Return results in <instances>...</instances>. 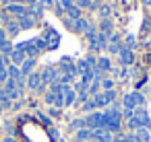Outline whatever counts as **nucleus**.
<instances>
[{
    "label": "nucleus",
    "mask_w": 151,
    "mask_h": 142,
    "mask_svg": "<svg viewBox=\"0 0 151 142\" xmlns=\"http://www.w3.org/2000/svg\"><path fill=\"white\" fill-rule=\"evenodd\" d=\"M0 111H2V103H0Z\"/></svg>",
    "instance_id": "f704fd0d"
},
{
    "label": "nucleus",
    "mask_w": 151,
    "mask_h": 142,
    "mask_svg": "<svg viewBox=\"0 0 151 142\" xmlns=\"http://www.w3.org/2000/svg\"><path fill=\"white\" fill-rule=\"evenodd\" d=\"M120 60H122V64H126V66L132 64V60H134V58H132V50H126V48H124V50L120 52Z\"/></svg>",
    "instance_id": "4468645a"
},
{
    "label": "nucleus",
    "mask_w": 151,
    "mask_h": 142,
    "mask_svg": "<svg viewBox=\"0 0 151 142\" xmlns=\"http://www.w3.org/2000/svg\"><path fill=\"white\" fill-rule=\"evenodd\" d=\"M73 101H75V91H73L70 87H64V84H62V103H64V105H70Z\"/></svg>",
    "instance_id": "f8f14e48"
},
{
    "label": "nucleus",
    "mask_w": 151,
    "mask_h": 142,
    "mask_svg": "<svg viewBox=\"0 0 151 142\" xmlns=\"http://www.w3.org/2000/svg\"><path fill=\"white\" fill-rule=\"evenodd\" d=\"M139 128H147L149 126V113L145 111V109H137V111H132V117H130Z\"/></svg>",
    "instance_id": "39448f33"
},
{
    "label": "nucleus",
    "mask_w": 151,
    "mask_h": 142,
    "mask_svg": "<svg viewBox=\"0 0 151 142\" xmlns=\"http://www.w3.org/2000/svg\"><path fill=\"white\" fill-rule=\"evenodd\" d=\"M68 6H73V0H58V13L66 11Z\"/></svg>",
    "instance_id": "5701e85b"
},
{
    "label": "nucleus",
    "mask_w": 151,
    "mask_h": 142,
    "mask_svg": "<svg viewBox=\"0 0 151 142\" xmlns=\"http://www.w3.org/2000/svg\"><path fill=\"white\" fill-rule=\"evenodd\" d=\"M75 29L81 31V33H87V31H89V23H87L85 19H77V21H75Z\"/></svg>",
    "instance_id": "f3484780"
},
{
    "label": "nucleus",
    "mask_w": 151,
    "mask_h": 142,
    "mask_svg": "<svg viewBox=\"0 0 151 142\" xmlns=\"http://www.w3.org/2000/svg\"><path fill=\"white\" fill-rule=\"evenodd\" d=\"M6 11H9L11 15H17L19 19L27 17V9H25L23 4H9V6H6Z\"/></svg>",
    "instance_id": "9b49d317"
},
{
    "label": "nucleus",
    "mask_w": 151,
    "mask_h": 142,
    "mask_svg": "<svg viewBox=\"0 0 151 142\" xmlns=\"http://www.w3.org/2000/svg\"><path fill=\"white\" fill-rule=\"evenodd\" d=\"M145 99H143V95L141 93H128V95H124V109H128V111H132L137 105H141Z\"/></svg>",
    "instance_id": "f03ea898"
},
{
    "label": "nucleus",
    "mask_w": 151,
    "mask_h": 142,
    "mask_svg": "<svg viewBox=\"0 0 151 142\" xmlns=\"http://www.w3.org/2000/svg\"><path fill=\"white\" fill-rule=\"evenodd\" d=\"M99 17H101V19H108V17H110V6H101V9H99Z\"/></svg>",
    "instance_id": "cd10ccee"
},
{
    "label": "nucleus",
    "mask_w": 151,
    "mask_h": 142,
    "mask_svg": "<svg viewBox=\"0 0 151 142\" xmlns=\"http://www.w3.org/2000/svg\"><path fill=\"white\" fill-rule=\"evenodd\" d=\"M37 2H40V0H27V4H31V6H35Z\"/></svg>",
    "instance_id": "473e14b6"
},
{
    "label": "nucleus",
    "mask_w": 151,
    "mask_h": 142,
    "mask_svg": "<svg viewBox=\"0 0 151 142\" xmlns=\"http://www.w3.org/2000/svg\"><path fill=\"white\" fill-rule=\"evenodd\" d=\"M33 64H35V60H33V58H27V60L21 64V74H27V76H29V74L33 72Z\"/></svg>",
    "instance_id": "ddd939ff"
},
{
    "label": "nucleus",
    "mask_w": 151,
    "mask_h": 142,
    "mask_svg": "<svg viewBox=\"0 0 151 142\" xmlns=\"http://www.w3.org/2000/svg\"><path fill=\"white\" fill-rule=\"evenodd\" d=\"M66 15H68L73 21H77V19H81V9H79L77 4H73V6H68V9H66Z\"/></svg>",
    "instance_id": "2eb2a0df"
},
{
    "label": "nucleus",
    "mask_w": 151,
    "mask_h": 142,
    "mask_svg": "<svg viewBox=\"0 0 151 142\" xmlns=\"http://www.w3.org/2000/svg\"><path fill=\"white\" fill-rule=\"evenodd\" d=\"M99 33H104L106 37L112 33V23H110L108 19H104V21H101V25H99Z\"/></svg>",
    "instance_id": "6ab92c4d"
},
{
    "label": "nucleus",
    "mask_w": 151,
    "mask_h": 142,
    "mask_svg": "<svg viewBox=\"0 0 151 142\" xmlns=\"http://www.w3.org/2000/svg\"><path fill=\"white\" fill-rule=\"evenodd\" d=\"M42 2H44V6H52V4H54V0H42Z\"/></svg>",
    "instance_id": "7c9ffc66"
},
{
    "label": "nucleus",
    "mask_w": 151,
    "mask_h": 142,
    "mask_svg": "<svg viewBox=\"0 0 151 142\" xmlns=\"http://www.w3.org/2000/svg\"><path fill=\"white\" fill-rule=\"evenodd\" d=\"M104 128L110 130V132H118L120 130V111L114 107V109H108L104 113Z\"/></svg>",
    "instance_id": "f257e3e1"
},
{
    "label": "nucleus",
    "mask_w": 151,
    "mask_h": 142,
    "mask_svg": "<svg viewBox=\"0 0 151 142\" xmlns=\"http://www.w3.org/2000/svg\"><path fill=\"white\" fill-rule=\"evenodd\" d=\"M91 136H93L97 142H114V138H112V132H110V130H106V128L93 130V132H91Z\"/></svg>",
    "instance_id": "423d86ee"
},
{
    "label": "nucleus",
    "mask_w": 151,
    "mask_h": 142,
    "mask_svg": "<svg viewBox=\"0 0 151 142\" xmlns=\"http://www.w3.org/2000/svg\"><path fill=\"white\" fill-rule=\"evenodd\" d=\"M87 138H91V130H89V128H85V130H79V134H77V140H79V142H83V140H87Z\"/></svg>",
    "instance_id": "412c9836"
},
{
    "label": "nucleus",
    "mask_w": 151,
    "mask_h": 142,
    "mask_svg": "<svg viewBox=\"0 0 151 142\" xmlns=\"http://www.w3.org/2000/svg\"><path fill=\"white\" fill-rule=\"evenodd\" d=\"M19 29H21L19 21H11V23H9V33H17Z\"/></svg>",
    "instance_id": "a878e982"
},
{
    "label": "nucleus",
    "mask_w": 151,
    "mask_h": 142,
    "mask_svg": "<svg viewBox=\"0 0 151 142\" xmlns=\"http://www.w3.org/2000/svg\"><path fill=\"white\" fill-rule=\"evenodd\" d=\"M124 142H141V138H139L137 132H130L128 136H124Z\"/></svg>",
    "instance_id": "393cba45"
},
{
    "label": "nucleus",
    "mask_w": 151,
    "mask_h": 142,
    "mask_svg": "<svg viewBox=\"0 0 151 142\" xmlns=\"http://www.w3.org/2000/svg\"><path fill=\"white\" fill-rule=\"evenodd\" d=\"M95 107V101H87V103H83V109L85 111H89V109H93Z\"/></svg>",
    "instance_id": "c85d7f7f"
},
{
    "label": "nucleus",
    "mask_w": 151,
    "mask_h": 142,
    "mask_svg": "<svg viewBox=\"0 0 151 142\" xmlns=\"http://www.w3.org/2000/svg\"><path fill=\"white\" fill-rule=\"evenodd\" d=\"M77 6H91V0H77Z\"/></svg>",
    "instance_id": "c756f323"
},
{
    "label": "nucleus",
    "mask_w": 151,
    "mask_h": 142,
    "mask_svg": "<svg viewBox=\"0 0 151 142\" xmlns=\"http://www.w3.org/2000/svg\"><path fill=\"white\" fill-rule=\"evenodd\" d=\"M134 132L139 134L141 142H147V140H151V138H149V132H147V128H139V130H134Z\"/></svg>",
    "instance_id": "4be33fe9"
},
{
    "label": "nucleus",
    "mask_w": 151,
    "mask_h": 142,
    "mask_svg": "<svg viewBox=\"0 0 151 142\" xmlns=\"http://www.w3.org/2000/svg\"><path fill=\"white\" fill-rule=\"evenodd\" d=\"M46 101L52 103V105H64V103H62V89H60V91H50V93L46 95Z\"/></svg>",
    "instance_id": "9d476101"
},
{
    "label": "nucleus",
    "mask_w": 151,
    "mask_h": 142,
    "mask_svg": "<svg viewBox=\"0 0 151 142\" xmlns=\"http://www.w3.org/2000/svg\"><path fill=\"white\" fill-rule=\"evenodd\" d=\"M58 76H60V72H58V68H46L44 70V74H42V84L44 82H58Z\"/></svg>",
    "instance_id": "0eeeda50"
},
{
    "label": "nucleus",
    "mask_w": 151,
    "mask_h": 142,
    "mask_svg": "<svg viewBox=\"0 0 151 142\" xmlns=\"http://www.w3.org/2000/svg\"><path fill=\"white\" fill-rule=\"evenodd\" d=\"M124 48H126V50H132V48H134V37H132V35H128V37H126Z\"/></svg>",
    "instance_id": "bb28decb"
},
{
    "label": "nucleus",
    "mask_w": 151,
    "mask_h": 142,
    "mask_svg": "<svg viewBox=\"0 0 151 142\" xmlns=\"http://www.w3.org/2000/svg\"><path fill=\"white\" fill-rule=\"evenodd\" d=\"M85 126H87L91 132L104 128V113H89L87 119H85Z\"/></svg>",
    "instance_id": "7ed1b4c3"
},
{
    "label": "nucleus",
    "mask_w": 151,
    "mask_h": 142,
    "mask_svg": "<svg viewBox=\"0 0 151 142\" xmlns=\"http://www.w3.org/2000/svg\"><path fill=\"white\" fill-rule=\"evenodd\" d=\"M6 70H9V78H13V80H19V78H21V68H19V66H13V64H11Z\"/></svg>",
    "instance_id": "a211bd4d"
},
{
    "label": "nucleus",
    "mask_w": 151,
    "mask_h": 142,
    "mask_svg": "<svg viewBox=\"0 0 151 142\" xmlns=\"http://www.w3.org/2000/svg\"><path fill=\"white\" fill-rule=\"evenodd\" d=\"M99 70H110V60L108 58H99L97 60V72Z\"/></svg>",
    "instance_id": "aec40b11"
},
{
    "label": "nucleus",
    "mask_w": 151,
    "mask_h": 142,
    "mask_svg": "<svg viewBox=\"0 0 151 142\" xmlns=\"http://www.w3.org/2000/svg\"><path fill=\"white\" fill-rule=\"evenodd\" d=\"M11 60H13V66H19V68H21V64L27 60V54H25V50H13V54H11Z\"/></svg>",
    "instance_id": "6e6552de"
},
{
    "label": "nucleus",
    "mask_w": 151,
    "mask_h": 142,
    "mask_svg": "<svg viewBox=\"0 0 151 142\" xmlns=\"http://www.w3.org/2000/svg\"><path fill=\"white\" fill-rule=\"evenodd\" d=\"M0 52H4V54H13V45L9 41H0Z\"/></svg>",
    "instance_id": "b1692460"
},
{
    "label": "nucleus",
    "mask_w": 151,
    "mask_h": 142,
    "mask_svg": "<svg viewBox=\"0 0 151 142\" xmlns=\"http://www.w3.org/2000/svg\"><path fill=\"white\" fill-rule=\"evenodd\" d=\"M27 87H29V89H33V91L42 89V74L31 72V74H29V78H27Z\"/></svg>",
    "instance_id": "1a4fd4ad"
},
{
    "label": "nucleus",
    "mask_w": 151,
    "mask_h": 142,
    "mask_svg": "<svg viewBox=\"0 0 151 142\" xmlns=\"http://www.w3.org/2000/svg\"><path fill=\"white\" fill-rule=\"evenodd\" d=\"M114 99H116L114 91H104V93H97L93 101H95V107H104V105H110Z\"/></svg>",
    "instance_id": "20e7f679"
},
{
    "label": "nucleus",
    "mask_w": 151,
    "mask_h": 142,
    "mask_svg": "<svg viewBox=\"0 0 151 142\" xmlns=\"http://www.w3.org/2000/svg\"><path fill=\"white\" fill-rule=\"evenodd\" d=\"M33 23H35V19L33 17H23V19H19V25H21V29H31L33 27Z\"/></svg>",
    "instance_id": "dca6fc26"
},
{
    "label": "nucleus",
    "mask_w": 151,
    "mask_h": 142,
    "mask_svg": "<svg viewBox=\"0 0 151 142\" xmlns=\"http://www.w3.org/2000/svg\"><path fill=\"white\" fill-rule=\"evenodd\" d=\"M2 68H6V66H4V58H2V54H0V70H2Z\"/></svg>",
    "instance_id": "2f4dec72"
},
{
    "label": "nucleus",
    "mask_w": 151,
    "mask_h": 142,
    "mask_svg": "<svg viewBox=\"0 0 151 142\" xmlns=\"http://www.w3.org/2000/svg\"><path fill=\"white\" fill-rule=\"evenodd\" d=\"M143 2H145V4H151V0H143Z\"/></svg>",
    "instance_id": "72a5a7b5"
}]
</instances>
